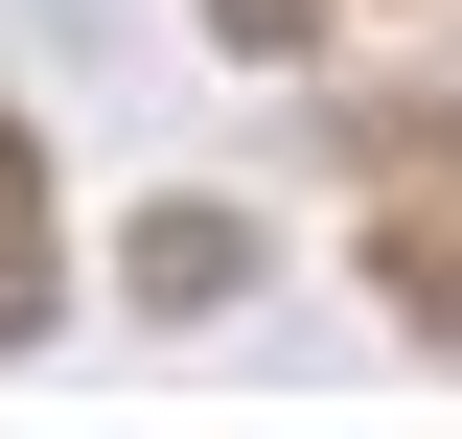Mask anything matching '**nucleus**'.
<instances>
[{
    "instance_id": "nucleus-1",
    "label": "nucleus",
    "mask_w": 462,
    "mask_h": 439,
    "mask_svg": "<svg viewBox=\"0 0 462 439\" xmlns=\"http://www.w3.org/2000/svg\"><path fill=\"white\" fill-rule=\"evenodd\" d=\"M231 277H254V231H231V209H162V231H139V301H162V324H185V301H231Z\"/></svg>"
},
{
    "instance_id": "nucleus-2",
    "label": "nucleus",
    "mask_w": 462,
    "mask_h": 439,
    "mask_svg": "<svg viewBox=\"0 0 462 439\" xmlns=\"http://www.w3.org/2000/svg\"><path fill=\"white\" fill-rule=\"evenodd\" d=\"M47 324V163H23V116H0V347Z\"/></svg>"
}]
</instances>
